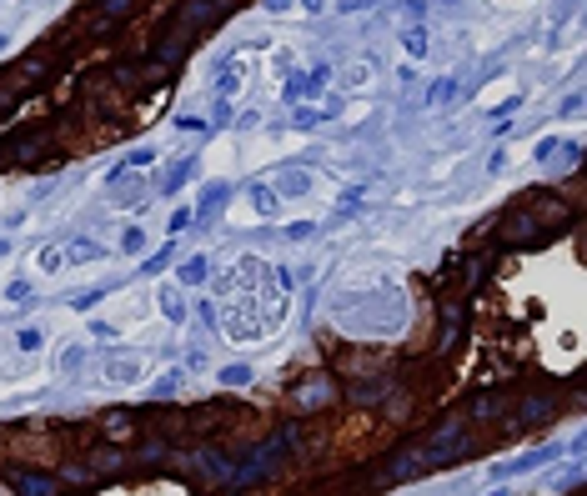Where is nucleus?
I'll return each mask as SVG.
<instances>
[{
	"mask_svg": "<svg viewBox=\"0 0 587 496\" xmlns=\"http://www.w3.org/2000/svg\"><path fill=\"white\" fill-rule=\"evenodd\" d=\"M542 461H557V446H537V451H527V457H517V461H497L492 477H517V471H532Z\"/></svg>",
	"mask_w": 587,
	"mask_h": 496,
	"instance_id": "1",
	"label": "nucleus"
},
{
	"mask_svg": "<svg viewBox=\"0 0 587 496\" xmlns=\"http://www.w3.org/2000/svg\"><path fill=\"white\" fill-rule=\"evenodd\" d=\"M371 80H376V60H371V55L351 60V71H347V85H351V91H367Z\"/></svg>",
	"mask_w": 587,
	"mask_h": 496,
	"instance_id": "2",
	"label": "nucleus"
},
{
	"mask_svg": "<svg viewBox=\"0 0 587 496\" xmlns=\"http://www.w3.org/2000/svg\"><path fill=\"white\" fill-rule=\"evenodd\" d=\"M106 381L111 386H136L141 381V361H111L106 366Z\"/></svg>",
	"mask_w": 587,
	"mask_h": 496,
	"instance_id": "3",
	"label": "nucleus"
},
{
	"mask_svg": "<svg viewBox=\"0 0 587 496\" xmlns=\"http://www.w3.org/2000/svg\"><path fill=\"white\" fill-rule=\"evenodd\" d=\"M251 206H256V215H277V191H266V186H256V191H251Z\"/></svg>",
	"mask_w": 587,
	"mask_h": 496,
	"instance_id": "4",
	"label": "nucleus"
},
{
	"mask_svg": "<svg viewBox=\"0 0 587 496\" xmlns=\"http://www.w3.org/2000/svg\"><path fill=\"white\" fill-rule=\"evenodd\" d=\"M100 256H106V251H100L96 241H80V246L71 251V266H91V261H100Z\"/></svg>",
	"mask_w": 587,
	"mask_h": 496,
	"instance_id": "5",
	"label": "nucleus"
},
{
	"mask_svg": "<svg viewBox=\"0 0 587 496\" xmlns=\"http://www.w3.org/2000/svg\"><path fill=\"white\" fill-rule=\"evenodd\" d=\"M402 46H407V55H412V60H427V30H407V35H402Z\"/></svg>",
	"mask_w": 587,
	"mask_h": 496,
	"instance_id": "6",
	"label": "nucleus"
},
{
	"mask_svg": "<svg viewBox=\"0 0 587 496\" xmlns=\"http://www.w3.org/2000/svg\"><path fill=\"white\" fill-rule=\"evenodd\" d=\"M51 491H55L51 477H26V481H20V496H51Z\"/></svg>",
	"mask_w": 587,
	"mask_h": 496,
	"instance_id": "7",
	"label": "nucleus"
},
{
	"mask_svg": "<svg viewBox=\"0 0 587 496\" xmlns=\"http://www.w3.org/2000/svg\"><path fill=\"white\" fill-rule=\"evenodd\" d=\"M20 351H40V346H46V331H40V326H20Z\"/></svg>",
	"mask_w": 587,
	"mask_h": 496,
	"instance_id": "8",
	"label": "nucleus"
},
{
	"mask_svg": "<svg viewBox=\"0 0 587 496\" xmlns=\"http://www.w3.org/2000/svg\"><path fill=\"white\" fill-rule=\"evenodd\" d=\"M161 311L171 316V321H181V316H186V306H181V296H176V286H166V291H161Z\"/></svg>",
	"mask_w": 587,
	"mask_h": 496,
	"instance_id": "9",
	"label": "nucleus"
},
{
	"mask_svg": "<svg viewBox=\"0 0 587 496\" xmlns=\"http://www.w3.org/2000/svg\"><path fill=\"white\" fill-rule=\"evenodd\" d=\"M251 381V366H221V386H246Z\"/></svg>",
	"mask_w": 587,
	"mask_h": 496,
	"instance_id": "10",
	"label": "nucleus"
},
{
	"mask_svg": "<svg viewBox=\"0 0 587 496\" xmlns=\"http://www.w3.org/2000/svg\"><path fill=\"white\" fill-rule=\"evenodd\" d=\"M60 266H66V256H60L55 246H46V251H40V271H60Z\"/></svg>",
	"mask_w": 587,
	"mask_h": 496,
	"instance_id": "11",
	"label": "nucleus"
},
{
	"mask_svg": "<svg viewBox=\"0 0 587 496\" xmlns=\"http://www.w3.org/2000/svg\"><path fill=\"white\" fill-rule=\"evenodd\" d=\"M201 276H206V261H186V266H181V281H191V286H196Z\"/></svg>",
	"mask_w": 587,
	"mask_h": 496,
	"instance_id": "12",
	"label": "nucleus"
},
{
	"mask_svg": "<svg viewBox=\"0 0 587 496\" xmlns=\"http://www.w3.org/2000/svg\"><path fill=\"white\" fill-rule=\"evenodd\" d=\"M306 186H311L306 176H286V181H281V191H286V196H301V191H306Z\"/></svg>",
	"mask_w": 587,
	"mask_h": 496,
	"instance_id": "13",
	"label": "nucleus"
},
{
	"mask_svg": "<svg viewBox=\"0 0 587 496\" xmlns=\"http://www.w3.org/2000/svg\"><path fill=\"white\" fill-rule=\"evenodd\" d=\"M422 10H427L422 0H402V20H422Z\"/></svg>",
	"mask_w": 587,
	"mask_h": 496,
	"instance_id": "14",
	"label": "nucleus"
},
{
	"mask_svg": "<svg viewBox=\"0 0 587 496\" xmlns=\"http://www.w3.org/2000/svg\"><path fill=\"white\" fill-rule=\"evenodd\" d=\"M121 246H125V251H141V246H146V236H141V231H125V236H121Z\"/></svg>",
	"mask_w": 587,
	"mask_h": 496,
	"instance_id": "15",
	"label": "nucleus"
},
{
	"mask_svg": "<svg viewBox=\"0 0 587 496\" xmlns=\"http://www.w3.org/2000/svg\"><path fill=\"white\" fill-rule=\"evenodd\" d=\"M362 6H367V0H337V10H342V15H351V10H362Z\"/></svg>",
	"mask_w": 587,
	"mask_h": 496,
	"instance_id": "16",
	"label": "nucleus"
},
{
	"mask_svg": "<svg viewBox=\"0 0 587 496\" xmlns=\"http://www.w3.org/2000/svg\"><path fill=\"white\" fill-rule=\"evenodd\" d=\"M281 6H291V0H266V10H271V15H277Z\"/></svg>",
	"mask_w": 587,
	"mask_h": 496,
	"instance_id": "17",
	"label": "nucleus"
},
{
	"mask_svg": "<svg viewBox=\"0 0 587 496\" xmlns=\"http://www.w3.org/2000/svg\"><path fill=\"white\" fill-rule=\"evenodd\" d=\"M301 10H322V0H301Z\"/></svg>",
	"mask_w": 587,
	"mask_h": 496,
	"instance_id": "18",
	"label": "nucleus"
},
{
	"mask_svg": "<svg viewBox=\"0 0 587 496\" xmlns=\"http://www.w3.org/2000/svg\"><path fill=\"white\" fill-rule=\"evenodd\" d=\"M6 251H10V241H6V236H0V261H6Z\"/></svg>",
	"mask_w": 587,
	"mask_h": 496,
	"instance_id": "19",
	"label": "nucleus"
},
{
	"mask_svg": "<svg viewBox=\"0 0 587 496\" xmlns=\"http://www.w3.org/2000/svg\"><path fill=\"white\" fill-rule=\"evenodd\" d=\"M487 496H512V491H487Z\"/></svg>",
	"mask_w": 587,
	"mask_h": 496,
	"instance_id": "20",
	"label": "nucleus"
},
{
	"mask_svg": "<svg viewBox=\"0 0 587 496\" xmlns=\"http://www.w3.org/2000/svg\"><path fill=\"white\" fill-rule=\"evenodd\" d=\"M0 46H6V35H0Z\"/></svg>",
	"mask_w": 587,
	"mask_h": 496,
	"instance_id": "21",
	"label": "nucleus"
}]
</instances>
